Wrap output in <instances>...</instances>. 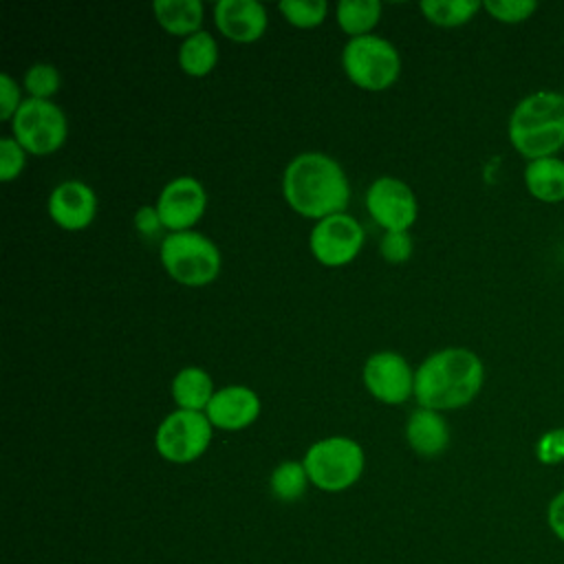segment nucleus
<instances>
[{
  "label": "nucleus",
  "mask_w": 564,
  "mask_h": 564,
  "mask_svg": "<svg viewBox=\"0 0 564 564\" xmlns=\"http://www.w3.org/2000/svg\"><path fill=\"white\" fill-rule=\"evenodd\" d=\"M278 9L286 18V22H291L293 26L313 29L324 22L328 13V2L326 0H280Z\"/></svg>",
  "instance_id": "nucleus-24"
},
{
  "label": "nucleus",
  "mask_w": 564,
  "mask_h": 564,
  "mask_svg": "<svg viewBox=\"0 0 564 564\" xmlns=\"http://www.w3.org/2000/svg\"><path fill=\"white\" fill-rule=\"evenodd\" d=\"M46 212L62 229L82 231L95 220L97 214L95 189L77 178L62 181L48 194Z\"/></svg>",
  "instance_id": "nucleus-13"
},
{
  "label": "nucleus",
  "mask_w": 564,
  "mask_h": 564,
  "mask_svg": "<svg viewBox=\"0 0 564 564\" xmlns=\"http://www.w3.org/2000/svg\"><path fill=\"white\" fill-rule=\"evenodd\" d=\"M364 227L350 214H333L317 220L308 234V249L324 267H344L352 262L364 247Z\"/></svg>",
  "instance_id": "nucleus-9"
},
{
  "label": "nucleus",
  "mask_w": 564,
  "mask_h": 564,
  "mask_svg": "<svg viewBox=\"0 0 564 564\" xmlns=\"http://www.w3.org/2000/svg\"><path fill=\"white\" fill-rule=\"evenodd\" d=\"M260 397L240 383L216 388L212 401L205 408L209 423L223 432H238L249 427L260 416Z\"/></svg>",
  "instance_id": "nucleus-14"
},
{
  "label": "nucleus",
  "mask_w": 564,
  "mask_h": 564,
  "mask_svg": "<svg viewBox=\"0 0 564 564\" xmlns=\"http://www.w3.org/2000/svg\"><path fill=\"white\" fill-rule=\"evenodd\" d=\"M535 458L546 467H555L564 463V427H551L542 432L535 441Z\"/></svg>",
  "instance_id": "nucleus-28"
},
{
  "label": "nucleus",
  "mask_w": 564,
  "mask_h": 564,
  "mask_svg": "<svg viewBox=\"0 0 564 564\" xmlns=\"http://www.w3.org/2000/svg\"><path fill=\"white\" fill-rule=\"evenodd\" d=\"M366 390L381 403L399 405L414 394V370L397 350L370 355L361 368Z\"/></svg>",
  "instance_id": "nucleus-11"
},
{
  "label": "nucleus",
  "mask_w": 564,
  "mask_h": 564,
  "mask_svg": "<svg viewBox=\"0 0 564 564\" xmlns=\"http://www.w3.org/2000/svg\"><path fill=\"white\" fill-rule=\"evenodd\" d=\"M132 223H134V229H137L143 238H156L159 231L165 229L154 205H141V207L134 212Z\"/></svg>",
  "instance_id": "nucleus-31"
},
{
  "label": "nucleus",
  "mask_w": 564,
  "mask_h": 564,
  "mask_svg": "<svg viewBox=\"0 0 564 564\" xmlns=\"http://www.w3.org/2000/svg\"><path fill=\"white\" fill-rule=\"evenodd\" d=\"M176 57H178V66L185 75L205 77L216 68L218 44L209 31L200 29V31L183 37Z\"/></svg>",
  "instance_id": "nucleus-20"
},
{
  "label": "nucleus",
  "mask_w": 564,
  "mask_h": 564,
  "mask_svg": "<svg viewBox=\"0 0 564 564\" xmlns=\"http://www.w3.org/2000/svg\"><path fill=\"white\" fill-rule=\"evenodd\" d=\"M412 236L408 231H386L379 242V253L390 264L408 262L412 256Z\"/></svg>",
  "instance_id": "nucleus-29"
},
{
  "label": "nucleus",
  "mask_w": 564,
  "mask_h": 564,
  "mask_svg": "<svg viewBox=\"0 0 564 564\" xmlns=\"http://www.w3.org/2000/svg\"><path fill=\"white\" fill-rule=\"evenodd\" d=\"M214 425L205 412L181 410L170 412L154 432V449L174 465H187L200 458L212 443Z\"/></svg>",
  "instance_id": "nucleus-8"
},
{
  "label": "nucleus",
  "mask_w": 564,
  "mask_h": 564,
  "mask_svg": "<svg viewBox=\"0 0 564 564\" xmlns=\"http://www.w3.org/2000/svg\"><path fill=\"white\" fill-rule=\"evenodd\" d=\"M22 101L24 99L20 95L18 82L9 73H2L0 75V119L11 121L18 112V108L22 106Z\"/></svg>",
  "instance_id": "nucleus-30"
},
{
  "label": "nucleus",
  "mask_w": 564,
  "mask_h": 564,
  "mask_svg": "<svg viewBox=\"0 0 564 564\" xmlns=\"http://www.w3.org/2000/svg\"><path fill=\"white\" fill-rule=\"evenodd\" d=\"M11 123V137L31 154H51L68 137V119L53 99L26 97Z\"/></svg>",
  "instance_id": "nucleus-7"
},
{
  "label": "nucleus",
  "mask_w": 564,
  "mask_h": 564,
  "mask_svg": "<svg viewBox=\"0 0 564 564\" xmlns=\"http://www.w3.org/2000/svg\"><path fill=\"white\" fill-rule=\"evenodd\" d=\"M421 13L436 26H460L467 24L480 9L478 0H423Z\"/></svg>",
  "instance_id": "nucleus-23"
},
{
  "label": "nucleus",
  "mask_w": 564,
  "mask_h": 564,
  "mask_svg": "<svg viewBox=\"0 0 564 564\" xmlns=\"http://www.w3.org/2000/svg\"><path fill=\"white\" fill-rule=\"evenodd\" d=\"M172 399L181 410L205 412L216 388L212 375L200 366H185L172 379Z\"/></svg>",
  "instance_id": "nucleus-18"
},
{
  "label": "nucleus",
  "mask_w": 564,
  "mask_h": 564,
  "mask_svg": "<svg viewBox=\"0 0 564 564\" xmlns=\"http://www.w3.org/2000/svg\"><path fill=\"white\" fill-rule=\"evenodd\" d=\"M482 383V359L465 346H447L427 355L414 370V399L419 408L458 410L478 397Z\"/></svg>",
  "instance_id": "nucleus-2"
},
{
  "label": "nucleus",
  "mask_w": 564,
  "mask_h": 564,
  "mask_svg": "<svg viewBox=\"0 0 564 564\" xmlns=\"http://www.w3.org/2000/svg\"><path fill=\"white\" fill-rule=\"evenodd\" d=\"M507 137L527 161L557 156L564 148V93L544 88L522 97L509 115Z\"/></svg>",
  "instance_id": "nucleus-3"
},
{
  "label": "nucleus",
  "mask_w": 564,
  "mask_h": 564,
  "mask_svg": "<svg viewBox=\"0 0 564 564\" xmlns=\"http://www.w3.org/2000/svg\"><path fill=\"white\" fill-rule=\"evenodd\" d=\"M152 13L161 29L187 37L200 31L205 7L200 0H154Z\"/></svg>",
  "instance_id": "nucleus-19"
},
{
  "label": "nucleus",
  "mask_w": 564,
  "mask_h": 564,
  "mask_svg": "<svg viewBox=\"0 0 564 564\" xmlns=\"http://www.w3.org/2000/svg\"><path fill=\"white\" fill-rule=\"evenodd\" d=\"M366 209L386 231H408L419 214L412 187L397 176H377L366 189Z\"/></svg>",
  "instance_id": "nucleus-10"
},
{
  "label": "nucleus",
  "mask_w": 564,
  "mask_h": 564,
  "mask_svg": "<svg viewBox=\"0 0 564 564\" xmlns=\"http://www.w3.org/2000/svg\"><path fill=\"white\" fill-rule=\"evenodd\" d=\"M524 187L527 192L546 205H555L564 200V159L544 156L535 161H527L524 165Z\"/></svg>",
  "instance_id": "nucleus-17"
},
{
  "label": "nucleus",
  "mask_w": 564,
  "mask_h": 564,
  "mask_svg": "<svg viewBox=\"0 0 564 564\" xmlns=\"http://www.w3.org/2000/svg\"><path fill=\"white\" fill-rule=\"evenodd\" d=\"M159 258L167 275L183 286H207L220 273L216 242L194 229L172 231L161 240Z\"/></svg>",
  "instance_id": "nucleus-5"
},
{
  "label": "nucleus",
  "mask_w": 564,
  "mask_h": 564,
  "mask_svg": "<svg viewBox=\"0 0 564 564\" xmlns=\"http://www.w3.org/2000/svg\"><path fill=\"white\" fill-rule=\"evenodd\" d=\"M282 194L293 212L315 223L341 214L350 200V183L344 167L324 152L295 154L282 174Z\"/></svg>",
  "instance_id": "nucleus-1"
},
{
  "label": "nucleus",
  "mask_w": 564,
  "mask_h": 564,
  "mask_svg": "<svg viewBox=\"0 0 564 564\" xmlns=\"http://www.w3.org/2000/svg\"><path fill=\"white\" fill-rule=\"evenodd\" d=\"M408 445L425 458L438 456L449 445V427L441 412L430 408H416L405 423Z\"/></svg>",
  "instance_id": "nucleus-16"
},
{
  "label": "nucleus",
  "mask_w": 564,
  "mask_h": 564,
  "mask_svg": "<svg viewBox=\"0 0 564 564\" xmlns=\"http://www.w3.org/2000/svg\"><path fill=\"white\" fill-rule=\"evenodd\" d=\"M311 485L322 491L339 494L350 489L364 474V447L350 436H326L315 441L302 458Z\"/></svg>",
  "instance_id": "nucleus-4"
},
{
  "label": "nucleus",
  "mask_w": 564,
  "mask_h": 564,
  "mask_svg": "<svg viewBox=\"0 0 564 564\" xmlns=\"http://www.w3.org/2000/svg\"><path fill=\"white\" fill-rule=\"evenodd\" d=\"M482 9L502 24L527 22L535 11L538 2L533 0H485Z\"/></svg>",
  "instance_id": "nucleus-26"
},
{
  "label": "nucleus",
  "mask_w": 564,
  "mask_h": 564,
  "mask_svg": "<svg viewBox=\"0 0 564 564\" xmlns=\"http://www.w3.org/2000/svg\"><path fill=\"white\" fill-rule=\"evenodd\" d=\"M214 22L231 42L249 44L264 35L269 15L258 0H218L214 4Z\"/></svg>",
  "instance_id": "nucleus-15"
},
{
  "label": "nucleus",
  "mask_w": 564,
  "mask_h": 564,
  "mask_svg": "<svg viewBox=\"0 0 564 564\" xmlns=\"http://www.w3.org/2000/svg\"><path fill=\"white\" fill-rule=\"evenodd\" d=\"M546 524L551 533L564 542V489L557 491L546 505Z\"/></svg>",
  "instance_id": "nucleus-32"
},
{
  "label": "nucleus",
  "mask_w": 564,
  "mask_h": 564,
  "mask_svg": "<svg viewBox=\"0 0 564 564\" xmlns=\"http://www.w3.org/2000/svg\"><path fill=\"white\" fill-rule=\"evenodd\" d=\"M337 24L350 37L372 33L375 24L381 18V2L379 0H341L335 9Z\"/></svg>",
  "instance_id": "nucleus-21"
},
{
  "label": "nucleus",
  "mask_w": 564,
  "mask_h": 564,
  "mask_svg": "<svg viewBox=\"0 0 564 564\" xmlns=\"http://www.w3.org/2000/svg\"><path fill=\"white\" fill-rule=\"evenodd\" d=\"M167 234L192 229L205 214L207 192L194 176H176L163 185L154 203Z\"/></svg>",
  "instance_id": "nucleus-12"
},
{
  "label": "nucleus",
  "mask_w": 564,
  "mask_h": 564,
  "mask_svg": "<svg viewBox=\"0 0 564 564\" xmlns=\"http://www.w3.org/2000/svg\"><path fill=\"white\" fill-rule=\"evenodd\" d=\"M308 485L311 480L302 460H282L280 465L273 467L269 476V489L273 498L280 502L300 500L306 494Z\"/></svg>",
  "instance_id": "nucleus-22"
},
{
  "label": "nucleus",
  "mask_w": 564,
  "mask_h": 564,
  "mask_svg": "<svg viewBox=\"0 0 564 564\" xmlns=\"http://www.w3.org/2000/svg\"><path fill=\"white\" fill-rule=\"evenodd\" d=\"M59 70L48 62H35L24 70L22 86L33 99H51L59 90Z\"/></svg>",
  "instance_id": "nucleus-25"
},
{
  "label": "nucleus",
  "mask_w": 564,
  "mask_h": 564,
  "mask_svg": "<svg viewBox=\"0 0 564 564\" xmlns=\"http://www.w3.org/2000/svg\"><path fill=\"white\" fill-rule=\"evenodd\" d=\"M341 66L346 77L370 93H379L390 88L401 73V55L397 46L377 35H359L350 37L341 48Z\"/></svg>",
  "instance_id": "nucleus-6"
},
{
  "label": "nucleus",
  "mask_w": 564,
  "mask_h": 564,
  "mask_svg": "<svg viewBox=\"0 0 564 564\" xmlns=\"http://www.w3.org/2000/svg\"><path fill=\"white\" fill-rule=\"evenodd\" d=\"M26 154L29 152L13 137L0 139V181L2 183H11L22 174L26 165Z\"/></svg>",
  "instance_id": "nucleus-27"
}]
</instances>
